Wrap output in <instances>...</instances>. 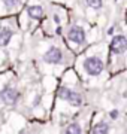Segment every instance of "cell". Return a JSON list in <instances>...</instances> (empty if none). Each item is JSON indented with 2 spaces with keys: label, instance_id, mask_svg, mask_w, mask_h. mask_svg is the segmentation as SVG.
Returning a JSON list of instances; mask_svg holds the SVG:
<instances>
[{
  "label": "cell",
  "instance_id": "cell-1",
  "mask_svg": "<svg viewBox=\"0 0 127 134\" xmlns=\"http://www.w3.org/2000/svg\"><path fill=\"white\" fill-rule=\"evenodd\" d=\"M84 70L90 75V76H97L103 72V63L99 57H90L85 58L84 61Z\"/></svg>",
  "mask_w": 127,
  "mask_h": 134
},
{
  "label": "cell",
  "instance_id": "cell-2",
  "mask_svg": "<svg viewBox=\"0 0 127 134\" xmlns=\"http://www.w3.org/2000/svg\"><path fill=\"white\" fill-rule=\"evenodd\" d=\"M18 97H20V94H18V91L15 90V88H10V86H8V88H5L3 91L0 92V98L3 100V103L5 104H15L17 103V100H18Z\"/></svg>",
  "mask_w": 127,
  "mask_h": 134
},
{
  "label": "cell",
  "instance_id": "cell-3",
  "mask_svg": "<svg viewBox=\"0 0 127 134\" xmlns=\"http://www.w3.org/2000/svg\"><path fill=\"white\" fill-rule=\"evenodd\" d=\"M61 60H63V54H61V51L59 48H55V46H51L44 55V61L49 63V64H59Z\"/></svg>",
  "mask_w": 127,
  "mask_h": 134
},
{
  "label": "cell",
  "instance_id": "cell-4",
  "mask_svg": "<svg viewBox=\"0 0 127 134\" xmlns=\"http://www.w3.org/2000/svg\"><path fill=\"white\" fill-rule=\"evenodd\" d=\"M111 51L114 54H123L127 51V39L124 36H115L111 40Z\"/></svg>",
  "mask_w": 127,
  "mask_h": 134
},
{
  "label": "cell",
  "instance_id": "cell-5",
  "mask_svg": "<svg viewBox=\"0 0 127 134\" xmlns=\"http://www.w3.org/2000/svg\"><path fill=\"white\" fill-rule=\"evenodd\" d=\"M67 37H69V40H72L73 43L79 45V43H84V40H85V31L81 27H78V25H73L67 31Z\"/></svg>",
  "mask_w": 127,
  "mask_h": 134
},
{
  "label": "cell",
  "instance_id": "cell-6",
  "mask_svg": "<svg viewBox=\"0 0 127 134\" xmlns=\"http://www.w3.org/2000/svg\"><path fill=\"white\" fill-rule=\"evenodd\" d=\"M12 39V30L8 27H0V46H6Z\"/></svg>",
  "mask_w": 127,
  "mask_h": 134
},
{
  "label": "cell",
  "instance_id": "cell-7",
  "mask_svg": "<svg viewBox=\"0 0 127 134\" xmlns=\"http://www.w3.org/2000/svg\"><path fill=\"white\" fill-rule=\"evenodd\" d=\"M27 14L30 15V18L33 19H40L44 16V8L42 6H30L29 9H27Z\"/></svg>",
  "mask_w": 127,
  "mask_h": 134
},
{
  "label": "cell",
  "instance_id": "cell-8",
  "mask_svg": "<svg viewBox=\"0 0 127 134\" xmlns=\"http://www.w3.org/2000/svg\"><path fill=\"white\" fill-rule=\"evenodd\" d=\"M67 101L72 106H81L82 104V97L79 96L78 92L70 91V94H69V97H67Z\"/></svg>",
  "mask_w": 127,
  "mask_h": 134
},
{
  "label": "cell",
  "instance_id": "cell-9",
  "mask_svg": "<svg viewBox=\"0 0 127 134\" xmlns=\"http://www.w3.org/2000/svg\"><path fill=\"white\" fill-rule=\"evenodd\" d=\"M93 133L94 134H106V133H109V125H108L106 122H99L97 125H94Z\"/></svg>",
  "mask_w": 127,
  "mask_h": 134
},
{
  "label": "cell",
  "instance_id": "cell-10",
  "mask_svg": "<svg viewBox=\"0 0 127 134\" xmlns=\"http://www.w3.org/2000/svg\"><path fill=\"white\" fill-rule=\"evenodd\" d=\"M81 131H82V130H81L79 124H75V122H73V124H70L67 128H66V133H67V134H79Z\"/></svg>",
  "mask_w": 127,
  "mask_h": 134
},
{
  "label": "cell",
  "instance_id": "cell-11",
  "mask_svg": "<svg viewBox=\"0 0 127 134\" xmlns=\"http://www.w3.org/2000/svg\"><path fill=\"white\" fill-rule=\"evenodd\" d=\"M69 94H70V90L66 88V86H61V88L59 90V97L60 98H63V100H67Z\"/></svg>",
  "mask_w": 127,
  "mask_h": 134
},
{
  "label": "cell",
  "instance_id": "cell-12",
  "mask_svg": "<svg viewBox=\"0 0 127 134\" xmlns=\"http://www.w3.org/2000/svg\"><path fill=\"white\" fill-rule=\"evenodd\" d=\"M87 5L90 8H93V9H100L102 8V0H87Z\"/></svg>",
  "mask_w": 127,
  "mask_h": 134
},
{
  "label": "cell",
  "instance_id": "cell-13",
  "mask_svg": "<svg viewBox=\"0 0 127 134\" xmlns=\"http://www.w3.org/2000/svg\"><path fill=\"white\" fill-rule=\"evenodd\" d=\"M20 2L21 0H3V3H5L8 8H14V6L20 5Z\"/></svg>",
  "mask_w": 127,
  "mask_h": 134
},
{
  "label": "cell",
  "instance_id": "cell-14",
  "mask_svg": "<svg viewBox=\"0 0 127 134\" xmlns=\"http://www.w3.org/2000/svg\"><path fill=\"white\" fill-rule=\"evenodd\" d=\"M118 115H120V112H118V110H111V112H109V116H111L112 119H117Z\"/></svg>",
  "mask_w": 127,
  "mask_h": 134
},
{
  "label": "cell",
  "instance_id": "cell-15",
  "mask_svg": "<svg viewBox=\"0 0 127 134\" xmlns=\"http://www.w3.org/2000/svg\"><path fill=\"white\" fill-rule=\"evenodd\" d=\"M126 133H127V128H126Z\"/></svg>",
  "mask_w": 127,
  "mask_h": 134
}]
</instances>
